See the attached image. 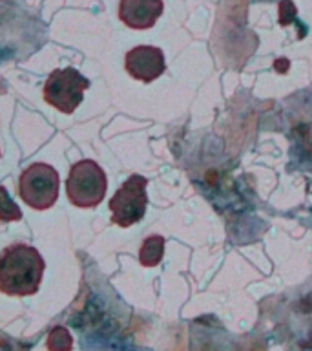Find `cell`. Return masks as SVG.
<instances>
[{"label": "cell", "mask_w": 312, "mask_h": 351, "mask_svg": "<svg viewBox=\"0 0 312 351\" xmlns=\"http://www.w3.org/2000/svg\"><path fill=\"white\" fill-rule=\"evenodd\" d=\"M164 256V238L163 236H150L142 241L141 252H139V260L144 267H153L157 265Z\"/></svg>", "instance_id": "obj_8"}, {"label": "cell", "mask_w": 312, "mask_h": 351, "mask_svg": "<svg viewBox=\"0 0 312 351\" xmlns=\"http://www.w3.org/2000/svg\"><path fill=\"white\" fill-rule=\"evenodd\" d=\"M163 10V0H120L119 19L131 29H150Z\"/></svg>", "instance_id": "obj_7"}, {"label": "cell", "mask_w": 312, "mask_h": 351, "mask_svg": "<svg viewBox=\"0 0 312 351\" xmlns=\"http://www.w3.org/2000/svg\"><path fill=\"white\" fill-rule=\"evenodd\" d=\"M126 71L133 79L142 82H152L163 75L166 70L164 53L155 46H135L126 53Z\"/></svg>", "instance_id": "obj_6"}, {"label": "cell", "mask_w": 312, "mask_h": 351, "mask_svg": "<svg viewBox=\"0 0 312 351\" xmlns=\"http://www.w3.org/2000/svg\"><path fill=\"white\" fill-rule=\"evenodd\" d=\"M73 348V337L64 326H57L48 335V350L49 351H71Z\"/></svg>", "instance_id": "obj_9"}, {"label": "cell", "mask_w": 312, "mask_h": 351, "mask_svg": "<svg viewBox=\"0 0 312 351\" xmlns=\"http://www.w3.org/2000/svg\"><path fill=\"white\" fill-rule=\"evenodd\" d=\"M44 258L26 243L5 247L0 262V291L8 296L35 295L42 282Z\"/></svg>", "instance_id": "obj_1"}, {"label": "cell", "mask_w": 312, "mask_h": 351, "mask_svg": "<svg viewBox=\"0 0 312 351\" xmlns=\"http://www.w3.org/2000/svg\"><path fill=\"white\" fill-rule=\"evenodd\" d=\"M108 191V178L104 170L92 159L77 161L70 169L66 192L75 207L93 208L103 202Z\"/></svg>", "instance_id": "obj_2"}, {"label": "cell", "mask_w": 312, "mask_h": 351, "mask_svg": "<svg viewBox=\"0 0 312 351\" xmlns=\"http://www.w3.org/2000/svg\"><path fill=\"white\" fill-rule=\"evenodd\" d=\"M90 81L75 68L53 70L44 84V101L62 114H73L84 99Z\"/></svg>", "instance_id": "obj_4"}, {"label": "cell", "mask_w": 312, "mask_h": 351, "mask_svg": "<svg viewBox=\"0 0 312 351\" xmlns=\"http://www.w3.org/2000/svg\"><path fill=\"white\" fill-rule=\"evenodd\" d=\"M59 172L46 163L29 165L18 180V194L26 205L35 210H46L59 199Z\"/></svg>", "instance_id": "obj_3"}, {"label": "cell", "mask_w": 312, "mask_h": 351, "mask_svg": "<svg viewBox=\"0 0 312 351\" xmlns=\"http://www.w3.org/2000/svg\"><path fill=\"white\" fill-rule=\"evenodd\" d=\"M148 180L144 176L133 174L115 191L109 199L112 221L119 227H131L139 223L146 214Z\"/></svg>", "instance_id": "obj_5"}]
</instances>
